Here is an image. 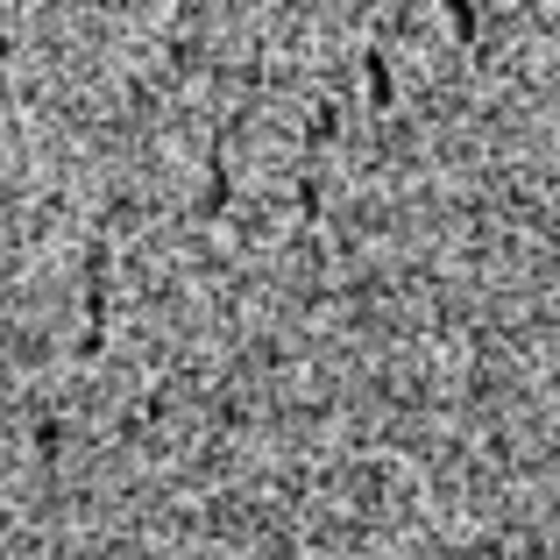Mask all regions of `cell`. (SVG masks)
Segmentation results:
<instances>
[{
	"mask_svg": "<svg viewBox=\"0 0 560 560\" xmlns=\"http://www.w3.org/2000/svg\"><path fill=\"white\" fill-rule=\"evenodd\" d=\"M476 28H482V14L468 8V0H454V8H447V36H462V43H468Z\"/></svg>",
	"mask_w": 560,
	"mask_h": 560,
	"instance_id": "6da1fadb",
	"label": "cell"
}]
</instances>
